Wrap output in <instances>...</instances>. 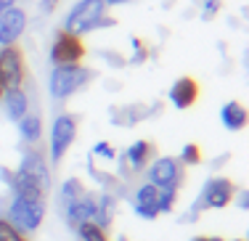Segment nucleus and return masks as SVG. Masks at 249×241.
Returning <instances> with one entry per match:
<instances>
[{"instance_id": "obj_28", "label": "nucleus", "mask_w": 249, "mask_h": 241, "mask_svg": "<svg viewBox=\"0 0 249 241\" xmlns=\"http://www.w3.org/2000/svg\"><path fill=\"white\" fill-rule=\"evenodd\" d=\"M0 241H29V236H21L5 217H0Z\"/></svg>"}, {"instance_id": "obj_17", "label": "nucleus", "mask_w": 249, "mask_h": 241, "mask_svg": "<svg viewBox=\"0 0 249 241\" xmlns=\"http://www.w3.org/2000/svg\"><path fill=\"white\" fill-rule=\"evenodd\" d=\"M3 109H5V117L11 122H19L24 114H29V96L24 87H11V90L3 93Z\"/></svg>"}, {"instance_id": "obj_37", "label": "nucleus", "mask_w": 249, "mask_h": 241, "mask_svg": "<svg viewBox=\"0 0 249 241\" xmlns=\"http://www.w3.org/2000/svg\"><path fill=\"white\" fill-rule=\"evenodd\" d=\"M117 241H127V236H120V239H117Z\"/></svg>"}, {"instance_id": "obj_6", "label": "nucleus", "mask_w": 249, "mask_h": 241, "mask_svg": "<svg viewBox=\"0 0 249 241\" xmlns=\"http://www.w3.org/2000/svg\"><path fill=\"white\" fill-rule=\"evenodd\" d=\"M0 80L3 87H24L27 82V58L19 45H3L0 48Z\"/></svg>"}, {"instance_id": "obj_1", "label": "nucleus", "mask_w": 249, "mask_h": 241, "mask_svg": "<svg viewBox=\"0 0 249 241\" xmlns=\"http://www.w3.org/2000/svg\"><path fill=\"white\" fill-rule=\"evenodd\" d=\"M114 24H117V19H111V16L106 14V3H104V0H77L72 8H69V14H67V19H64L61 29L77 34V37H85L88 32L109 29Z\"/></svg>"}, {"instance_id": "obj_38", "label": "nucleus", "mask_w": 249, "mask_h": 241, "mask_svg": "<svg viewBox=\"0 0 249 241\" xmlns=\"http://www.w3.org/2000/svg\"><path fill=\"white\" fill-rule=\"evenodd\" d=\"M3 11H5V8H3V5H0V14H3Z\"/></svg>"}, {"instance_id": "obj_27", "label": "nucleus", "mask_w": 249, "mask_h": 241, "mask_svg": "<svg viewBox=\"0 0 249 241\" xmlns=\"http://www.w3.org/2000/svg\"><path fill=\"white\" fill-rule=\"evenodd\" d=\"M98 58H104V61L109 64L111 69H122V67H127V58H124L120 51H109V48H104V51H98Z\"/></svg>"}, {"instance_id": "obj_36", "label": "nucleus", "mask_w": 249, "mask_h": 241, "mask_svg": "<svg viewBox=\"0 0 249 241\" xmlns=\"http://www.w3.org/2000/svg\"><path fill=\"white\" fill-rule=\"evenodd\" d=\"M210 241H225V239H220V236H210Z\"/></svg>"}, {"instance_id": "obj_4", "label": "nucleus", "mask_w": 249, "mask_h": 241, "mask_svg": "<svg viewBox=\"0 0 249 241\" xmlns=\"http://www.w3.org/2000/svg\"><path fill=\"white\" fill-rule=\"evenodd\" d=\"M77 127H80V120L74 114H69V111H61V114L53 117L51 135H48V156L53 164H58L67 156V151L72 149L77 138Z\"/></svg>"}, {"instance_id": "obj_12", "label": "nucleus", "mask_w": 249, "mask_h": 241, "mask_svg": "<svg viewBox=\"0 0 249 241\" xmlns=\"http://www.w3.org/2000/svg\"><path fill=\"white\" fill-rule=\"evenodd\" d=\"M159 109H162V103H151V106H146V103L111 106V109H109V120H111V125H117V127H135L138 122H143V120H149V117H154Z\"/></svg>"}, {"instance_id": "obj_5", "label": "nucleus", "mask_w": 249, "mask_h": 241, "mask_svg": "<svg viewBox=\"0 0 249 241\" xmlns=\"http://www.w3.org/2000/svg\"><path fill=\"white\" fill-rule=\"evenodd\" d=\"M88 56V48L82 43V37L67 32V29H56L53 32V43L48 51V58L53 67H72V64H82V58Z\"/></svg>"}, {"instance_id": "obj_25", "label": "nucleus", "mask_w": 249, "mask_h": 241, "mask_svg": "<svg viewBox=\"0 0 249 241\" xmlns=\"http://www.w3.org/2000/svg\"><path fill=\"white\" fill-rule=\"evenodd\" d=\"M178 193L175 188H159V199H157V207H159V215H167L175 209V202H178Z\"/></svg>"}, {"instance_id": "obj_33", "label": "nucleus", "mask_w": 249, "mask_h": 241, "mask_svg": "<svg viewBox=\"0 0 249 241\" xmlns=\"http://www.w3.org/2000/svg\"><path fill=\"white\" fill-rule=\"evenodd\" d=\"M19 3V0H0V5H3V8H11V5H16Z\"/></svg>"}, {"instance_id": "obj_19", "label": "nucleus", "mask_w": 249, "mask_h": 241, "mask_svg": "<svg viewBox=\"0 0 249 241\" xmlns=\"http://www.w3.org/2000/svg\"><path fill=\"white\" fill-rule=\"evenodd\" d=\"M16 125H19V135L27 146H37L40 140H43V117L40 114H32V111H29V114H24Z\"/></svg>"}, {"instance_id": "obj_31", "label": "nucleus", "mask_w": 249, "mask_h": 241, "mask_svg": "<svg viewBox=\"0 0 249 241\" xmlns=\"http://www.w3.org/2000/svg\"><path fill=\"white\" fill-rule=\"evenodd\" d=\"M104 3H106V8H117V5H127L133 0H104Z\"/></svg>"}, {"instance_id": "obj_32", "label": "nucleus", "mask_w": 249, "mask_h": 241, "mask_svg": "<svg viewBox=\"0 0 249 241\" xmlns=\"http://www.w3.org/2000/svg\"><path fill=\"white\" fill-rule=\"evenodd\" d=\"M228 159H231V154H228V151H225V154H220V156H217L215 162H212V167H223V162H228Z\"/></svg>"}, {"instance_id": "obj_24", "label": "nucleus", "mask_w": 249, "mask_h": 241, "mask_svg": "<svg viewBox=\"0 0 249 241\" xmlns=\"http://www.w3.org/2000/svg\"><path fill=\"white\" fill-rule=\"evenodd\" d=\"M178 162H180V167H196L201 164V149L199 143H186L180 151V156H175Z\"/></svg>"}, {"instance_id": "obj_29", "label": "nucleus", "mask_w": 249, "mask_h": 241, "mask_svg": "<svg viewBox=\"0 0 249 241\" xmlns=\"http://www.w3.org/2000/svg\"><path fill=\"white\" fill-rule=\"evenodd\" d=\"M93 156H98V159H106V162H114V159H117V151L111 149V143H106V140H98V143L93 146Z\"/></svg>"}, {"instance_id": "obj_30", "label": "nucleus", "mask_w": 249, "mask_h": 241, "mask_svg": "<svg viewBox=\"0 0 249 241\" xmlns=\"http://www.w3.org/2000/svg\"><path fill=\"white\" fill-rule=\"evenodd\" d=\"M233 202H236V207H239V209H249V191H247V188H236Z\"/></svg>"}, {"instance_id": "obj_2", "label": "nucleus", "mask_w": 249, "mask_h": 241, "mask_svg": "<svg viewBox=\"0 0 249 241\" xmlns=\"http://www.w3.org/2000/svg\"><path fill=\"white\" fill-rule=\"evenodd\" d=\"M96 80V69L85 64H72V67H53L48 74V93L53 101H67L74 93L85 90Z\"/></svg>"}, {"instance_id": "obj_18", "label": "nucleus", "mask_w": 249, "mask_h": 241, "mask_svg": "<svg viewBox=\"0 0 249 241\" xmlns=\"http://www.w3.org/2000/svg\"><path fill=\"white\" fill-rule=\"evenodd\" d=\"M220 122H223L225 130H231V133L244 130V127H247V109H244V103H239V101L223 103V109H220Z\"/></svg>"}, {"instance_id": "obj_14", "label": "nucleus", "mask_w": 249, "mask_h": 241, "mask_svg": "<svg viewBox=\"0 0 249 241\" xmlns=\"http://www.w3.org/2000/svg\"><path fill=\"white\" fill-rule=\"evenodd\" d=\"M199 93H201L199 82L194 77H188V74H183V77H178L173 85H170L167 98H170V103H173L175 109L186 111V109H191L194 103L199 101Z\"/></svg>"}, {"instance_id": "obj_34", "label": "nucleus", "mask_w": 249, "mask_h": 241, "mask_svg": "<svg viewBox=\"0 0 249 241\" xmlns=\"http://www.w3.org/2000/svg\"><path fill=\"white\" fill-rule=\"evenodd\" d=\"M191 241H210V236H194Z\"/></svg>"}, {"instance_id": "obj_15", "label": "nucleus", "mask_w": 249, "mask_h": 241, "mask_svg": "<svg viewBox=\"0 0 249 241\" xmlns=\"http://www.w3.org/2000/svg\"><path fill=\"white\" fill-rule=\"evenodd\" d=\"M8 186H11V196L27 199V202H45V199H48V191H45L35 178H29L27 172H21L19 167L11 172Z\"/></svg>"}, {"instance_id": "obj_7", "label": "nucleus", "mask_w": 249, "mask_h": 241, "mask_svg": "<svg viewBox=\"0 0 249 241\" xmlns=\"http://www.w3.org/2000/svg\"><path fill=\"white\" fill-rule=\"evenodd\" d=\"M149 172V183L157 188H175L180 191L183 186V167L175 156H154L151 164L146 167Z\"/></svg>"}, {"instance_id": "obj_16", "label": "nucleus", "mask_w": 249, "mask_h": 241, "mask_svg": "<svg viewBox=\"0 0 249 241\" xmlns=\"http://www.w3.org/2000/svg\"><path fill=\"white\" fill-rule=\"evenodd\" d=\"M157 199H159V188L151 186L149 180L141 183L135 188V196H133V212L141 217V220H157L159 217V207H157Z\"/></svg>"}, {"instance_id": "obj_13", "label": "nucleus", "mask_w": 249, "mask_h": 241, "mask_svg": "<svg viewBox=\"0 0 249 241\" xmlns=\"http://www.w3.org/2000/svg\"><path fill=\"white\" fill-rule=\"evenodd\" d=\"M154 156H157V149H154L151 140H133V143H130L127 149L120 154V162L124 164V170L130 172V178H133V175L141 172V170L149 167Z\"/></svg>"}, {"instance_id": "obj_11", "label": "nucleus", "mask_w": 249, "mask_h": 241, "mask_svg": "<svg viewBox=\"0 0 249 241\" xmlns=\"http://www.w3.org/2000/svg\"><path fill=\"white\" fill-rule=\"evenodd\" d=\"M19 170H21V172H27L29 178H35L40 186L45 188V191L51 193V186H53V180H51V164L45 162V154L37 149V146H29L24 154H21Z\"/></svg>"}, {"instance_id": "obj_39", "label": "nucleus", "mask_w": 249, "mask_h": 241, "mask_svg": "<svg viewBox=\"0 0 249 241\" xmlns=\"http://www.w3.org/2000/svg\"><path fill=\"white\" fill-rule=\"evenodd\" d=\"M233 241H244V239H233Z\"/></svg>"}, {"instance_id": "obj_8", "label": "nucleus", "mask_w": 249, "mask_h": 241, "mask_svg": "<svg viewBox=\"0 0 249 241\" xmlns=\"http://www.w3.org/2000/svg\"><path fill=\"white\" fill-rule=\"evenodd\" d=\"M233 193H236V183L225 175H215L204 183L199 193V202L204 209H225L231 202H233Z\"/></svg>"}, {"instance_id": "obj_9", "label": "nucleus", "mask_w": 249, "mask_h": 241, "mask_svg": "<svg viewBox=\"0 0 249 241\" xmlns=\"http://www.w3.org/2000/svg\"><path fill=\"white\" fill-rule=\"evenodd\" d=\"M96 212H98V193L93 191H85L80 199L61 204V215L69 223V228H77L82 223H96Z\"/></svg>"}, {"instance_id": "obj_21", "label": "nucleus", "mask_w": 249, "mask_h": 241, "mask_svg": "<svg viewBox=\"0 0 249 241\" xmlns=\"http://www.w3.org/2000/svg\"><path fill=\"white\" fill-rule=\"evenodd\" d=\"M82 193H85V186H82L80 178H67L58 188V202L67 204V202H74V199H80Z\"/></svg>"}, {"instance_id": "obj_23", "label": "nucleus", "mask_w": 249, "mask_h": 241, "mask_svg": "<svg viewBox=\"0 0 249 241\" xmlns=\"http://www.w3.org/2000/svg\"><path fill=\"white\" fill-rule=\"evenodd\" d=\"M77 236H80L82 241H111L109 233L104 231V228H98L96 223H82V225L74 228Z\"/></svg>"}, {"instance_id": "obj_3", "label": "nucleus", "mask_w": 249, "mask_h": 241, "mask_svg": "<svg viewBox=\"0 0 249 241\" xmlns=\"http://www.w3.org/2000/svg\"><path fill=\"white\" fill-rule=\"evenodd\" d=\"M45 212H48V204L45 202H27V199L11 196L3 217L21 233V236H32V233H37V228L43 225Z\"/></svg>"}, {"instance_id": "obj_26", "label": "nucleus", "mask_w": 249, "mask_h": 241, "mask_svg": "<svg viewBox=\"0 0 249 241\" xmlns=\"http://www.w3.org/2000/svg\"><path fill=\"white\" fill-rule=\"evenodd\" d=\"M196 5H199V16L204 21H212L217 14H220V8H223V0H196Z\"/></svg>"}, {"instance_id": "obj_20", "label": "nucleus", "mask_w": 249, "mask_h": 241, "mask_svg": "<svg viewBox=\"0 0 249 241\" xmlns=\"http://www.w3.org/2000/svg\"><path fill=\"white\" fill-rule=\"evenodd\" d=\"M117 193L111 191H101L98 193V212H96V225L98 228H109L114 223V215H117Z\"/></svg>"}, {"instance_id": "obj_10", "label": "nucleus", "mask_w": 249, "mask_h": 241, "mask_svg": "<svg viewBox=\"0 0 249 241\" xmlns=\"http://www.w3.org/2000/svg\"><path fill=\"white\" fill-rule=\"evenodd\" d=\"M29 16L21 5H11L0 14V48L3 45H19L21 34L27 32Z\"/></svg>"}, {"instance_id": "obj_22", "label": "nucleus", "mask_w": 249, "mask_h": 241, "mask_svg": "<svg viewBox=\"0 0 249 241\" xmlns=\"http://www.w3.org/2000/svg\"><path fill=\"white\" fill-rule=\"evenodd\" d=\"M130 48H133V56L127 58V67H141V64L149 61V56H151L149 53V45H146L141 37H135V34H133V37H130Z\"/></svg>"}, {"instance_id": "obj_35", "label": "nucleus", "mask_w": 249, "mask_h": 241, "mask_svg": "<svg viewBox=\"0 0 249 241\" xmlns=\"http://www.w3.org/2000/svg\"><path fill=\"white\" fill-rule=\"evenodd\" d=\"M3 93H5V87H3V80H0V98H3Z\"/></svg>"}]
</instances>
